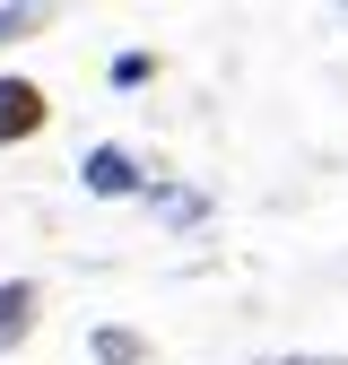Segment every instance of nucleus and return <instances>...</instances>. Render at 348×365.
Listing matches in <instances>:
<instances>
[{
    "mask_svg": "<svg viewBox=\"0 0 348 365\" xmlns=\"http://www.w3.org/2000/svg\"><path fill=\"white\" fill-rule=\"evenodd\" d=\"M261 365H348V356H261Z\"/></svg>",
    "mask_w": 348,
    "mask_h": 365,
    "instance_id": "nucleus-8",
    "label": "nucleus"
},
{
    "mask_svg": "<svg viewBox=\"0 0 348 365\" xmlns=\"http://www.w3.org/2000/svg\"><path fill=\"white\" fill-rule=\"evenodd\" d=\"M200 209H209V200H200V192H157V217H165V226H192V217H200Z\"/></svg>",
    "mask_w": 348,
    "mask_h": 365,
    "instance_id": "nucleus-5",
    "label": "nucleus"
},
{
    "mask_svg": "<svg viewBox=\"0 0 348 365\" xmlns=\"http://www.w3.org/2000/svg\"><path fill=\"white\" fill-rule=\"evenodd\" d=\"M87 356H96V365H148V339L105 322V331H87Z\"/></svg>",
    "mask_w": 348,
    "mask_h": 365,
    "instance_id": "nucleus-4",
    "label": "nucleus"
},
{
    "mask_svg": "<svg viewBox=\"0 0 348 365\" xmlns=\"http://www.w3.org/2000/svg\"><path fill=\"white\" fill-rule=\"evenodd\" d=\"M148 78H157L148 53H122V61H113V87H148Z\"/></svg>",
    "mask_w": 348,
    "mask_h": 365,
    "instance_id": "nucleus-6",
    "label": "nucleus"
},
{
    "mask_svg": "<svg viewBox=\"0 0 348 365\" xmlns=\"http://www.w3.org/2000/svg\"><path fill=\"white\" fill-rule=\"evenodd\" d=\"M78 182H87L96 200H130V192H148V174H140V157H130V148H87V157H78Z\"/></svg>",
    "mask_w": 348,
    "mask_h": 365,
    "instance_id": "nucleus-1",
    "label": "nucleus"
},
{
    "mask_svg": "<svg viewBox=\"0 0 348 365\" xmlns=\"http://www.w3.org/2000/svg\"><path fill=\"white\" fill-rule=\"evenodd\" d=\"M26 130H44V87L35 78H0V148L26 140Z\"/></svg>",
    "mask_w": 348,
    "mask_h": 365,
    "instance_id": "nucleus-3",
    "label": "nucleus"
},
{
    "mask_svg": "<svg viewBox=\"0 0 348 365\" xmlns=\"http://www.w3.org/2000/svg\"><path fill=\"white\" fill-rule=\"evenodd\" d=\"M18 35H44V9H0V43H18Z\"/></svg>",
    "mask_w": 348,
    "mask_h": 365,
    "instance_id": "nucleus-7",
    "label": "nucleus"
},
{
    "mask_svg": "<svg viewBox=\"0 0 348 365\" xmlns=\"http://www.w3.org/2000/svg\"><path fill=\"white\" fill-rule=\"evenodd\" d=\"M35 313H44V287H35V279H0V356H9V348H26Z\"/></svg>",
    "mask_w": 348,
    "mask_h": 365,
    "instance_id": "nucleus-2",
    "label": "nucleus"
}]
</instances>
